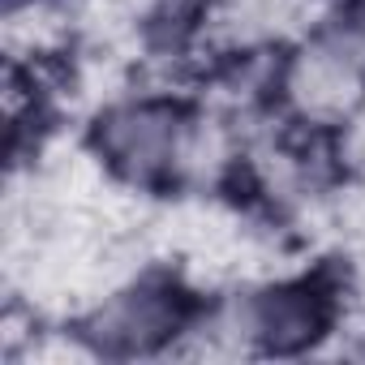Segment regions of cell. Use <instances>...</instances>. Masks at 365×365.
<instances>
[{
    "mask_svg": "<svg viewBox=\"0 0 365 365\" xmlns=\"http://www.w3.org/2000/svg\"><path fill=\"white\" fill-rule=\"evenodd\" d=\"M176 327V309L168 301V292L159 288H129L120 297H112L99 318L91 322V331H99L108 344H125V348H146L155 335Z\"/></svg>",
    "mask_w": 365,
    "mask_h": 365,
    "instance_id": "3957f363",
    "label": "cell"
},
{
    "mask_svg": "<svg viewBox=\"0 0 365 365\" xmlns=\"http://www.w3.org/2000/svg\"><path fill=\"white\" fill-rule=\"evenodd\" d=\"M99 155L129 180H155L168 176L190 155V129L172 103L159 99H133L99 116L95 129Z\"/></svg>",
    "mask_w": 365,
    "mask_h": 365,
    "instance_id": "6da1fadb",
    "label": "cell"
},
{
    "mask_svg": "<svg viewBox=\"0 0 365 365\" xmlns=\"http://www.w3.org/2000/svg\"><path fill=\"white\" fill-rule=\"evenodd\" d=\"M361 86H365V56L356 48H331V43L309 48L288 78L292 99L309 116L348 112L361 99Z\"/></svg>",
    "mask_w": 365,
    "mask_h": 365,
    "instance_id": "7a4b0ae2",
    "label": "cell"
}]
</instances>
